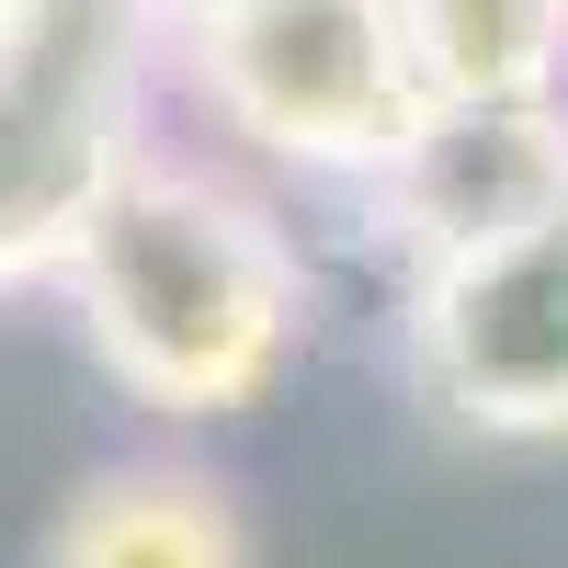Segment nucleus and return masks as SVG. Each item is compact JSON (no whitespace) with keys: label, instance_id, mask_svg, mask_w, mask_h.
Here are the masks:
<instances>
[{"label":"nucleus","instance_id":"1","mask_svg":"<svg viewBox=\"0 0 568 568\" xmlns=\"http://www.w3.org/2000/svg\"><path fill=\"white\" fill-rule=\"evenodd\" d=\"M91 364L160 420H240L307 353V262L284 216L194 160L136 149L69 251Z\"/></svg>","mask_w":568,"mask_h":568},{"label":"nucleus","instance_id":"2","mask_svg":"<svg viewBox=\"0 0 568 568\" xmlns=\"http://www.w3.org/2000/svg\"><path fill=\"white\" fill-rule=\"evenodd\" d=\"M171 58L227 136H251L262 160L307 182H353V194L433 114L398 0H240V12L171 34Z\"/></svg>","mask_w":568,"mask_h":568},{"label":"nucleus","instance_id":"3","mask_svg":"<svg viewBox=\"0 0 568 568\" xmlns=\"http://www.w3.org/2000/svg\"><path fill=\"white\" fill-rule=\"evenodd\" d=\"M160 34L136 0H45V23L0 58V296L58 284L91 205L149 149Z\"/></svg>","mask_w":568,"mask_h":568},{"label":"nucleus","instance_id":"4","mask_svg":"<svg viewBox=\"0 0 568 568\" xmlns=\"http://www.w3.org/2000/svg\"><path fill=\"white\" fill-rule=\"evenodd\" d=\"M398 364H409V398L455 444L557 455L568 444V205L466 262L409 273Z\"/></svg>","mask_w":568,"mask_h":568},{"label":"nucleus","instance_id":"5","mask_svg":"<svg viewBox=\"0 0 568 568\" xmlns=\"http://www.w3.org/2000/svg\"><path fill=\"white\" fill-rule=\"evenodd\" d=\"M568 205V103H433L364 182V216L409 273L466 262Z\"/></svg>","mask_w":568,"mask_h":568},{"label":"nucleus","instance_id":"6","mask_svg":"<svg viewBox=\"0 0 568 568\" xmlns=\"http://www.w3.org/2000/svg\"><path fill=\"white\" fill-rule=\"evenodd\" d=\"M34 568H251V511L227 478L171 455H125L45 511Z\"/></svg>","mask_w":568,"mask_h":568},{"label":"nucleus","instance_id":"7","mask_svg":"<svg viewBox=\"0 0 568 568\" xmlns=\"http://www.w3.org/2000/svg\"><path fill=\"white\" fill-rule=\"evenodd\" d=\"M433 103H568V0H398Z\"/></svg>","mask_w":568,"mask_h":568},{"label":"nucleus","instance_id":"8","mask_svg":"<svg viewBox=\"0 0 568 568\" xmlns=\"http://www.w3.org/2000/svg\"><path fill=\"white\" fill-rule=\"evenodd\" d=\"M149 12V34L171 45V34H194V23H216V12H240V0H136Z\"/></svg>","mask_w":568,"mask_h":568},{"label":"nucleus","instance_id":"9","mask_svg":"<svg viewBox=\"0 0 568 568\" xmlns=\"http://www.w3.org/2000/svg\"><path fill=\"white\" fill-rule=\"evenodd\" d=\"M34 23H45V0H0V58H12V45H23Z\"/></svg>","mask_w":568,"mask_h":568}]
</instances>
